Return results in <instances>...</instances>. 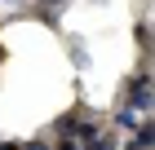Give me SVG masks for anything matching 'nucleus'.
<instances>
[{"label": "nucleus", "mask_w": 155, "mask_h": 150, "mask_svg": "<svg viewBox=\"0 0 155 150\" xmlns=\"http://www.w3.org/2000/svg\"><path fill=\"white\" fill-rule=\"evenodd\" d=\"M124 106H133L137 115H146V110H151V71L129 75V84H124Z\"/></svg>", "instance_id": "f257e3e1"}, {"label": "nucleus", "mask_w": 155, "mask_h": 150, "mask_svg": "<svg viewBox=\"0 0 155 150\" xmlns=\"http://www.w3.org/2000/svg\"><path fill=\"white\" fill-rule=\"evenodd\" d=\"M155 146V128L151 124H137L133 128V141H120V150H151Z\"/></svg>", "instance_id": "f03ea898"}, {"label": "nucleus", "mask_w": 155, "mask_h": 150, "mask_svg": "<svg viewBox=\"0 0 155 150\" xmlns=\"http://www.w3.org/2000/svg\"><path fill=\"white\" fill-rule=\"evenodd\" d=\"M80 150H120V137H115V132H102V128H97V137H89Z\"/></svg>", "instance_id": "7ed1b4c3"}, {"label": "nucleus", "mask_w": 155, "mask_h": 150, "mask_svg": "<svg viewBox=\"0 0 155 150\" xmlns=\"http://www.w3.org/2000/svg\"><path fill=\"white\" fill-rule=\"evenodd\" d=\"M115 128L133 132V128H137V110H133V106H120V110H115Z\"/></svg>", "instance_id": "20e7f679"}, {"label": "nucleus", "mask_w": 155, "mask_h": 150, "mask_svg": "<svg viewBox=\"0 0 155 150\" xmlns=\"http://www.w3.org/2000/svg\"><path fill=\"white\" fill-rule=\"evenodd\" d=\"M67 49H71L75 66H84V40H80V35H71V40H67Z\"/></svg>", "instance_id": "39448f33"}, {"label": "nucleus", "mask_w": 155, "mask_h": 150, "mask_svg": "<svg viewBox=\"0 0 155 150\" xmlns=\"http://www.w3.org/2000/svg\"><path fill=\"white\" fill-rule=\"evenodd\" d=\"M137 44H142V49H151V22H142V27H137Z\"/></svg>", "instance_id": "423d86ee"}, {"label": "nucleus", "mask_w": 155, "mask_h": 150, "mask_svg": "<svg viewBox=\"0 0 155 150\" xmlns=\"http://www.w3.org/2000/svg\"><path fill=\"white\" fill-rule=\"evenodd\" d=\"M53 141H58V150H80V141H75V137H53Z\"/></svg>", "instance_id": "0eeeda50"}, {"label": "nucleus", "mask_w": 155, "mask_h": 150, "mask_svg": "<svg viewBox=\"0 0 155 150\" xmlns=\"http://www.w3.org/2000/svg\"><path fill=\"white\" fill-rule=\"evenodd\" d=\"M22 150H53V141H27Z\"/></svg>", "instance_id": "6e6552de"}, {"label": "nucleus", "mask_w": 155, "mask_h": 150, "mask_svg": "<svg viewBox=\"0 0 155 150\" xmlns=\"http://www.w3.org/2000/svg\"><path fill=\"white\" fill-rule=\"evenodd\" d=\"M40 5H45V9H58V5H67V0H40Z\"/></svg>", "instance_id": "1a4fd4ad"}]
</instances>
